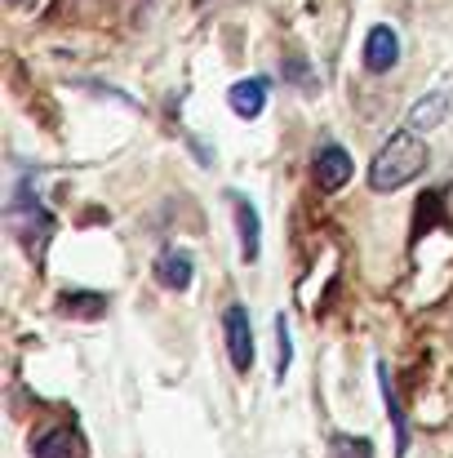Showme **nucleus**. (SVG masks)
<instances>
[{
	"instance_id": "obj_8",
	"label": "nucleus",
	"mask_w": 453,
	"mask_h": 458,
	"mask_svg": "<svg viewBox=\"0 0 453 458\" xmlns=\"http://www.w3.org/2000/svg\"><path fill=\"white\" fill-rule=\"evenodd\" d=\"M155 281L164 285V290H187L191 285V254H182V250H164L160 259H155Z\"/></svg>"
},
{
	"instance_id": "obj_9",
	"label": "nucleus",
	"mask_w": 453,
	"mask_h": 458,
	"mask_svg": "<svg viewBox=\"0 0 453 458\" xmlns=\"http://www.w3.org/2000/svg\"><path fill=\"white\" fill-rule=\"evenodd\" d=\"M231 209H236V232H240V259L245 263H254L258 259V209L249 205V200H240V196H231Z\"/></svg>"
},
{
	"instance_id": "obj_7",
	"label": "nucleus",
	"mask_w": 453,
	"mask_h": 458,
	"mask_svg": "<svg viewBox=\"0 0 453 458\" xmlns=\"http://www.w3.org/2000/svg\"><path fill=\"white\" fill-rule=\"evenodd\" d=\"M227 103H231V112H236L240 121H254V116H263V107H267V81H263V76H254V81H240V85H231Z\"/></svg>"
},
{
	"instance_id": "obj_11",
	"label": "nucleus",
	"mask_w": 453,
	"mask_h": 458,
	"mask_svg": "<svg viewBox=\"0 0 453 458\" xmlns=\"http://www.w3.org/2000/svg\"><path fill=\"white\" fill-rule=\"evenodd\" d=\"M9 4H22V0H9Z\"/></svg>"
},
{
	"instance_id": "obj_5",
	"label": "nucleus",
	"mask_w": 453,
	"mask_h": 458,
	"mask_svg": "<svg viewBox=\"0 0 453 458\" xmlns=\"http://www.w3.org/2000/svg\"><path fill=\"white\" fill-rule=\"evenodd\" d=\"M85 454H89V445H85L80 428H54V432H45L31 445V458H85Z\"/></svg>"
},
{
	"instance_id": "obj_10",
	"label": "nucleus",
	"mask_w": 453,
	"mask_h": 458,
	"mask_svg": "<svg viewBox=\"0 0 453 458\" xmlns=\"http://www.w3.org/2000/svg\"><path fill=\"white\" fill-rule=\"evenodd\" d=\"M276 374L285 378V369H289V360H294V347H289V325H285V316H276Z\"/></svg>"
},
{
	"instance_id": "obj_2",
	"label": "nucleus",
	"mask_w": 453,
	"mask_h": 458,
	"mask_svg": "<svg viewBox=\"0 0 453 458\" xmlns=\"http://www.w3.org/2000/svg\"><path fill=\"white\" fill-rule=\"evenodd\" d=\"M222 329H227V352H231V365L240 374H249L254 365V325H249V311L245 303H231L222 311Z\"/></svg>"
},
{
	"instance_id": "obj_1",
	"label": "nucleus",
	"mask_w": 453,
	"mask_h": 458,
	"mask_svg": "<svg viewBox=\"0 0 453 458\" xmlns=\"http://www.w3.org/2000/svg\"><path fill=\"white\" fill-rule=\"evenodd\" d=\"M427 143L414 134V130H405V134H396L382 152L369 160V187L373 191H400V187H409L414 178H423V169H427Z\"/></svg>"
},
{
	"instance_id": "obj_6",
	"label": "nucleus",
	"mask_w": 453,
	"mask_h": 458,
	"mask_svg": "<svg viewBox=\"0 0 453 458\" xmlns=\"http://www.w3.org/2000/svg\"><path fill=\"white\" fill-rule=\"evenodd\" d=\"M347 178H351V156L342 152L338 143L315 152V182H320V191H338V187H347Z\"/></svg>"
},
{
	"instance_id": "obj_3",
	"label": "nucleus",
	"mask_w": 453,
	"mask_h": 458,
	"mask_svg": "<svg viewBox=\"0 0 453 458\" xmlns=\"http://www.w3.org/2000/svg\"><path fill=\"white\" fill-rule=\"evenodd\" d=\"M400 63V36L391 31V27H373L369 36H365V67L369 72H391Z\"/></svg>"
},
{
	"instance_id": "obj_4",
	"label": "nucleus",
	"mask_w": 453,
	"mask_h": 458,
	"mask_svg": "<svg viewBox=\"0 0 453 458\" xmlns=\"http://www.w3.org/2000/svg\"><path fill=\"white\" fill-rule=\"evenodd\" d=\"M453 98L445 89H436V94H427V98H418L414 107H409V116H405V130H414V134H432V130H440V121L449 116Z\"/></svg>"
}]
</instances>
